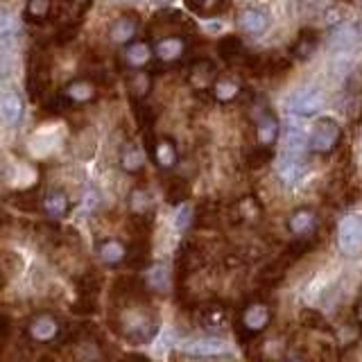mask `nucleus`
<instances>
[{
	"label": "nucleus",
	"instance_id": "obj_1",
	"mask_svg": "<svg viewBox=\"0 0 362 362\" xmlns=\"http://www.w3.org/2000/svg\"><path fill=\"white\" fill-rule=\"evenodd\" d=\"M50 86V57L43 50H32L30 54V63H27V95H30L34 102L45 95V90Z\"/></svg>",
	"mask_w": 362,
	"mask_h": 362
},
{
	"label": "nucleus",
	"instance_id": "obj_2",
	"mask_svg": "<svg viewBox=\"0 0 362 362\" xmlns=\"http://www.w3.org/2000/svg\"><path fill=\"white\" fill-rule=\"evenodd\" d=\"M322 107H324V90L317 86L299 90V93H294L288 102L290 113L299 116V118H310L315 113H320Z\"/></svg>",
	"mask_w": 362,
	"mask_h": 362
},
{
	"label": "nucleus",
	"instance_id": "obj_3",
	"mask_svg": "<svg viewBox=\"0 0 362 362\" xmlns=\"http://www.w3.org/2000/svg\"><path fill=\"white\" fill-rule=\"evenodd\" d=\"M340 141V125L333 120V118H322L320 123L315 125L313 136L308 139V145H310L313 152H331Z\"/></svg>",
	"mask_w": 362,
	"mask_h": 362
},
{
	"label": "nucleus",
	"instance_id": "obj_4",
	"mask_svg": "<svg viewBox=\"0 0 362 362\" xmlns=\"http://www.w3.org/2000/svg\"><path fill=\"white\" fill-rule=\"evenodd\" d=\"M338 242L344 253H356L362 249V217L347 215L342 217L338 229Z\"/></svg>",
	"mask_w": 362,
	"mask_h": 362
},
{
	"label": "nucleus",
	"instance_id": "obj_5",
	"mask_svg": "<svg viewBox=\"0 0 362 362\" xmlns=\"http://www.w3.org/2000/svg\"><path fill=\"white\" fill-rule=\"evenodd\" d=\"M181 351L188 353V356L195 358H211V356H222V353L229 351V347L222 340L215 338H204V340H193L181 344Z\"/></svg>",
	"mask_w": 362,
	"mask_h": 362
},
{
	"label": "nucleus",
	"instance_id": "obj_6",
	"mask_svg": "<svg viewBox=\"0 0 362 362\" xmlns=\"http://www.w3.org/2000/svg\"><path fill=\"white\" fill-rule=\"evenodd\" d=\"M154 52H157L159 61H177L184 57L186 52V41L181 39V36H166V39H161L157 45H154Z\"/></svg>",
	"mask_w": 362,
	"mask_h": 362
},
{
	"label": "nucleus",
	"instance_id": "obj_7",
	"mask_svg": "<svg viewBox=\"0 0 362 362\" xmlns=\"http://www.w3.org/2000/svg\"><path fill=\"white\" fill-rule=\"evenodd\" d=\"M240 27L247 34H262L267 30V25H269V16L262 12V9H256V7H249V9H244V12L240 14Z\"/></svg>",
	"mask_w": 362,
	"mask_h": 362
},
{
	"label": "nucleus",
	"instance_id": "obj_8",
	"mask_svg": "<svg viewBox=\"0 0 362 362\" xmlns=\"http://www.w3.org/2000/svg\"><path fill=\"white\" fill-rule=\"evenodd\" d=\"M358 36L360 32L356 30V25H351V23H338L331 30L329 34V45L335 50H344V48H351L353 43L358 41Z\"/></svg>",
	"mask_w": 362,
	"mask_h": 362
},
{
	"label": "nucleus",
	"instance_id": "obj_9",
	"mask_svg": "<svg viewBox=\"0 0 362 362\" xmlns=\"http://www.w3.org/2000/svg\"><path fill=\"white\" fill-rule=\"evenodd\" d=\"M61 93L70 100V104H81V102H88V100L95 97V84L90 79H84V77L72 79Z\"/></svg>",
	"mask_w": 362,
	"mask_h": 362
},
{
	"label": "nucleus",
	"instance_id": "obj_10",
	"mask_svg": "<svg viewBox=\"0 0 362 362\" xmlns=\"http://www.w3.org/2000/svg\"><path fill=\"white\" fill-rule=\"evenodd\" d=\"M186 7L197 16L211 18L226 12L229 9V0H186Z\"/></svg>",
	"mask_w": 362,
	"mask_h": 362
},
{
	"label": "nucleus",
	"instance_id": "obj_11",
	"mask_svg": "<svg viewBox=\"0 0 362 362\" xmlns=\"http://www.w3.org/2000/svg\"><path fill=\"white\" fill-rule=\"evenodd\" d=\"M139 30V18L136 16H120L111 27V41L113 43H129Z\"/></svg>",
	"mask_w": 362,
	"mask_h": 362
},
{
	"label": "nucleus",
	"instance_id": "obj_12",
	"mask_svg": "<svg viewBox=\"0 0 362 362\" xmlns=\"http://www.w3.org/2000/svg\"><path fill=\"white\" fill-rule=\"evenodd\" d=\"M152 59V48H150V43H145V41H132L129 45L125 48V61H127V66H132V68H141L145 66Z\"/></svg>",
	"mask_w": 362,
	"mask_h": 362
},
{
	"label": "nucleus",
	"instance_id": "obj_13",
	"mask_svg": "<svg viewBox=\"0 0 362 362\" xmlns=\"http://www.w3.org/2000/svg\"><path fill=\"white\" fill-rule=\"evenodd\" d=\"M59 326L57 322L52 320V317H36L30 324V338L36 340V342H50L54 335H57Z\"/></svg>",
	"mask_w": 362,
	"mask_h": 362
},
{
	"label": "nucleus",
	"instance_id": "obj_14",
	"mask_svg": "<svg viewBox=\"0 0 362 362\" xmlns=\"http://www.w3.org/2000/svg\"><path fill=\"white\" fill-rule=\"evenodd\" d=\"M317 41H320V36H317L315 30H301V32H299L297 43L292 45V57L306 61V59L315 52Z\"/></svg>",
	"mask_w": 362,
	"mask_h": 362
},
{
	"label": "nucleus",
	"instance_id": "obj_15",
	"mask_svg": "<svg viewBox=\"0 0 362 362\" xmlns=\"http://www.w3.org/2000/svg\"><path fill=\"white\" fill-rule=\"evenodd\" d=\"M301 172H304V166H301V161L297 159V154H285L283 159H281L278 163V175L283 181H288V184H294V181L301 177Z\"/></svg>",
	"mask_w": 362,
	"mask_h": 362
},
{
	"label": "nucleus",
	"instance_id": "obj_16",
	"mask_svg": "<svg viewBox=\"0 0 362 362\" xmlns=\"http://www.w3.org/2000/svg\"><path fill=\"white\" fill-rule=\"evenodd\" d=\"M50 0H27V7H25V21L32 23V25H39L43 23L45 18L50 16Z\"/></svg>",
	"mask_w": 362,
	"mask_h": 362
},
{
	"label": "nucleus",
	"instance_id": "obj_17",
	"mask_svg": "<svg viewBox=\"0 0 362 362\" xmlns=\"http://www.w3.org/2000/svg\"><path fill=\"white\" fill-rule=\"evenodd\" d=\"M23 113V102H21V95L16 93H7L0 102V116H3L5 123H16L18 118Z\"/></svg>",
	"mask_w": 362,
	"mask_h": 362
},
{
	"label": "nucleus",
	"instance_id": "obj_18",
	"mask_svg": "<svg viewBox=\"0 0 362 362\" xmlns=\"http://www.w3.org/2000/svg\"><path fill=\"white\" fill-rule=\"evenodd\" d=\"M152 157H154V161H157L161 168H170L172 163L177 161V150H175V145H172L168 139H163L159 143H154Z\"/></svg>",
	"mask_w": 362,
	"mask_h": 362
},
{
	"label": "nucleus",
	"instance_id": "obj_19",
	"mask_svg": "<svg viewBox=\"0 0 362 362\" xmlns=\"http://www.w3.org/2000/svg\"><path fill=\"white\" fill-rule=\"evenodd\" d=\"M43 208L50 215L59 217L68 211V197L63 195L61 190H50V193H45V197H43Z\"/></svg>",
	"mask_w": 362,
	"mask_h": 362
},
{
	"label": "nucleus",
	"instance_id": "obj_20",
	"mask_svg": "<svg viewBox=\"0 0 362 362\" xmlns=\"http://www.w3.org/2000/svg\"><path fill=\"white\" fill-rule=\"evenodd\" d=\"M127 86H129V95L134 97V102H143L145 95L150 93V75H145V72H136V75L129 77V81H127Z\"/></svg>",
	"mask_w": 362,
	"mask_h": 362
},
{
	"label": "nucleus",
	"instance_id": "obj_21",
	"mask_svg": "<svg viewBox=\"0 0 362 362\" xmlns=\"http://www.w3.org/2000/svg\"><path fill=\"white\" fill-rule=\"evenodd\" d=\"M242 52H244V48H242V41L238 39V36H224V39L217 43V54H220L224 61L238 59Z\"/></svg>",
	"mask_w": 362,
	"mask_h": 362
},
{
	"label": "nucleus",
	"instance_id": "obj_22",
	"mask_svg": "<svg viewBox=\"0 0 362 362\" xmlns=\"http://www.w3.org/2000/svg\"><path fill=\"white\" fill-rule=\"evenodd\" d=\"M306 145H308V139H306L304 129H299V127H294V125H288L285 127V148H288V152L299 154L301 150H306Z\"/></svg>",
	"mask_w": 362,
	"mask_h": 362
},
{
	"label": "nucleus",
	"instance_id": "obj_23",
	"mask_svg": "<svg viewBox=\"0 0 362 362\" xmlns=\"http://www.w3.org/2000/svg\"><path fill=\"white\" fill-rule=\"evenodd\" d=\"M267 317H269V313L265 306H251L249 310L244 313V326L251 331H258L267 324Z\"/></svg>",
	"mask_w": 362,
	"mask_h": 362
},
{
	"label": "nucleus",
	"instance_id": "obj_24",
	"mask_svg": "<svg viewBox=\"0 0 362 362\" xmlns=\"http://www.w3.org/2000/svg\"><path fill=\"white\" fill-rule=\"evenodd\" d=\"M278 136V125L272 116H262L258 125V141L262 145H272Z\"/></svg>",
	"mask_w": 362,
	"mask_h": 362
},
{
	"label": "nucleus",
	"instance_id": "obj_25",
	"mask_svg": "<svg viewBox=\"0 0 362 362\" xmlns=\"http://www.w3.org/2000/svg\"><path fill=\"white\" fill-rule=\"evenodd\" d=\"M213 95L217 100H233L238 95V84L229 77H220L215 79V86H213Z\"/></svg>",
	"mask_w": 362,
	"mask_h": 362
},
{
	"label": "nucleus",
	"instance_id": "obj_26",
	"mask_svg": "<svg viewBox=\"0 0 362 362\" xmlns=\"http://www.w3.org/2000/svg\"><path fill=\"white\" fill-rule=\"evenodd\" d=\"M313 224H315V215L310 211H299V213H294L292 217H290V229H292L294 233L310 231Z\"/></svg>",
	"mask_w": 362,
	"mask_h": 362
},
{
	"label": "nucleus",
	"instance_id": "obj_27",
	"mask_svg": "<svg viewBox=\"0 0 362 362\" xmlns=\"http://www.w3.org/2000/svg\"><path fill=\"white\" fill-rule=\"evenodd\" d=\"M100 258H102L104 262H109V265H113V262H120L125 258L123 244H118V242H104L102 247H100Z\"/></svg>",
	"mask_w": 362,
	"mask_h": 362
},
{
	"label": "nucleus",
	"instance_id": "obj_28",
	"mask_svg": "<svg viewBox=\"0 0 362 362\" xmlns=\"http://www.w3.org/2000/svg\"><path fill=\"white\" fill-rule=\"evenodd\" d=\"M123 168L129 170V172H136L143 168V154L139 148H134V145H129V148L123 150Z\"/></svg>",
	"mask_w": 362,
	"mask_h": 362
},
{
	"label": "nucleus",
	"instance_id": "obj_29",
	"mask_svg": "<svg viewBox=\"0 0 362 362\" xmlns=\"http://www.w3.org/2000/svg\"><path fill=\"white\" fill-rule=\"evenodd\" d=\"M79 34V23H70V25H61L59 32L54 34V43L57 45H68L77 39Z\"/></svg>",
	"mask_w": 362,
	"mask_h": 362
},
{
	"label": "nucleus",
	"instance_id": "obj_30",
	"mask_svg": "<svg viewBox=\"0 0 362 362\" xmlns=\"http://www.w3.org/2000/svg\"><path fill=\"white\" fill-rule=\"evenodd\" d=\"M190 220H193V208H190L188 204H184L177 211V215H175V226H177L179 231H184L186 226L190 224Z\"/></svg>",
	"mask_w": 362,
	"mask_h": 362
},
{
	"label": "nucleus",
	"instance_id": "obj_31",
	"mask_svg": "<svg viewBox=\"0 0 362 362\" xmlns=\"http://www.w3.org/2000/svg\"><path fill=\"white\" fill-rule=\"evenodd\" d=\"M134 109H136V120H139L143 127L145 125H150L154 120V116H152V107H148L145 102H134Z\"/></svg>",
	"mask_w": 362,
	"mask_h": 362
},
{
	"label": "nucleus",
	"instance_id": "obj_32",
	"mask_svg": "<svg viewBox=\"0 0 362 362\" xmlns=\"http://www.w3.org/2000/svg\"><path fill=\"white\" fill-rule=\"evenodd\" d=\"M16 32V21L9 14H0V39H9Z\"/></svg>",
	"mask_w": 362,
	"mask_h": 362
},
{
	"label": "nucleus",
	"instance_id": "obj_33",
	"mask_svg": "<svg viewBox=\"0 0 362 362\" xmlns=\"http://www.w3.org/2000/svg\"><path fill=\"white\" fill-rule=\"evenodd\" d=\"M70 3H77V5H84V7H88L90 0H70Z\"/></svg>",
	"mask_w": 362,
	"mask_h": 362
},
{
	"label": "nucleus",
	"instance_id": "obj_34",
	"mask_svg": "<svg viewBox=\"0 0 362 362\" xmlns=\"http://www.w3.org/2000/svg\"><path fill=\"white\" fill-rule=\"evenodd\" d=\"M159 5H168V3H172V0H157Z\"/></svg>",
	"mask_w": 362,
	"mask_h": 362
}]
</instances>
